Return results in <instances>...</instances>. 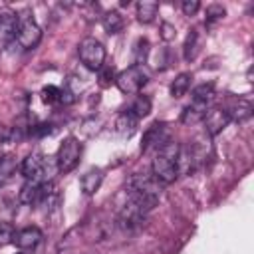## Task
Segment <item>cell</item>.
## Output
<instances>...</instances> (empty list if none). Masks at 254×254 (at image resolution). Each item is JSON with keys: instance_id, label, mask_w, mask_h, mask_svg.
Returning a JSON list of instances; mask_svg holds the SVG:
<instances>
[{"instance_id": "18", "label": "cell", "mask_w": 254, "mask_h": 254, "mask_svg": "<svg viewBox=\"0 0 254 254\" xmlns=\"http://www.w3.org/2000/svg\"><path fill=\"white\" fill-rule=\"evenodd\" d=\"M157 12H159V4L157 2H151V0L137 2V20L141 24H151L157 18Z\"/></svg>"}, {"instance_id": "24", "label": "cell", "mask_w": 254, "mask_h": 254, "mask_svg": "<svg viewBox=\"0 0 254 254\" xmlns=\"http://www.w3.org/2000/svg\"><path fill=\"white\" fill-rule=\"evenodd\" d=\"M129 111H131V113H133L137 119L147 117V115L151 113V99H149L147 95H137V97H135V101L131 103Z\"/></svg>"}, {"instance_id": "20", "label": "cell", "mask_w": 254, "mask_h": 254, "mask_svg": "<svg viewBox=\"0 0 254 254\" xmlns=\"http://www.w3.org/2000/svg\"><path fill=\"white\" fill-rule=\"evenodd\" d=\"M16 169H18V161H16L14 155L8 153V155H2L0 157V189L14 177Z\"/></svg>"}, {"instance_id": "31", "label": "cell", "mask_w": 254, "mask_h": 254, "mask_svg": "<svg viewBox=\"0 0 254 254\" xmlns=\"http://www.w3.org/2000/svg\"><path fill=\"white\" fill-rule=\"evenodd\" d=\"M16 254H24V252H22V250H20V252H16Z\"/></svg>"}, {"instance_id": "28", "label": "cell", "mask_w": 254, "mask_h": 254, "mask_svg": "<svg viewBox=\"0 0 254 254\" xmlns=\"http://www.w3.org/2000/svg\"><path fill=\"white\" fill-rule=\"evenodd\" d=\"M198 8H200L198 0H183L181 2V10L185 12V16H194L198 12Z\"/></svg>"}, {"instance_id": "12", "label": "cell", "mask_w": 254, "mask_h": 254, "mask_svg": "<svg viewBox=\"0 0 254 254\" xmlns=\"http://www.w3.org/2000/svg\"><path fill=\"white\" fill-rule=\"evenodd\" d=\"M101 183H103V171H101L99 167H91V169L85 171V173L81 175V179H79V187H81V192H83L85 196L95 194V192L99 190Z\"/></svg>"}, {"instance_id": "1", "label": "cell", "mask_w": 254, "mask_h": 254, "mask_svg": "<svg viewBox=\"0 0 254 254\" xmlns=\"http://www.w3.org/2000/svg\"><path fill=\"white\" fill-rule=\"evenodd\" d=\"M179 153L181 145L177 141L165 143L153 157L151 163V175L161 183V185H171L179 177Z\"/></svg>"}, {"instance_id": "10", "label": "cell", "mask_w": 254, "mask_h": 254, "mask_svg": "<svg viewBox=\"0 0 254 254\" xmlns=\"http://www.w3.org/2000/svg\"><path fill=\"white\" fill-rule=\"evenodd\" d=\"M202 123L206 127L208 135H218L220 131H224L228 127L230 117H228L224 107H212V109H206V113L202 117Z\"/></svg>"}, {"instance_id": "23", "label": "cell", "mask_w": 254, "mask_h": 254, "mask_svg": "<svg viewBox=\"0 0 254 254\" xmlns=\"http://www.w3.org/2000/svg\"><path fill=\"white\" fill-rule=\"evenodd\" d=\"M214 97V83H200L192 89V101L194 103H202V105H208Z\"/></svg>"}, {"instance_id": "14", "label": "cell", "mask_w": 254, "mask_h": 254, "mask_svg": "<svg viewBox=\"0 0 254 254\" xmlns=\"http://www.w3.org/2000/svg\"><path fill=\"white\" fill-rule=\"evenodd\" d=\"M224 109H226L230 121H246V119L252 115V105H250V101H248V99H242V97L232 99Z\"/></svg>"}, {"instance_id": "29", "label": "cell", "mask_w": 254, "mask_h": 254, "mask_svg": "<svg viewBox=\"0 0 254 254\" xmlns=\"http://www.w3.org/2000/svg\"><path fill=\"white\" fill-rule=\"evenodd\" d=\"M175 36H177L175 26H173V24H169V22H163V24H161V38H163L165 42H171Z\"/></svg>"}, {"instance_id": "3", "label": "cell", "mask_w": 254, "mask_h": 254, "mask_svg": "<svg viewBox=\"0 0 254 254\" xmlns=\"http://www.w3.org/2000/svg\"><path fill=\"white\" fill-rule=\"evenodd\" d=\"M20 171L24 175L26 181H34V183H50L52 181V171L54 167L50 165V161L42 155V153H30L22 163H20Z\"/></svg>"}, {"instance_id": "26", "label": "cell", "mask_w": 254, "mask_h": 254, "mask_svg": "<svg viewBox=\"0 0 254 254\" xmlns=\"http://www.w3.org/2000/svg\"><path fill=\"white\" fill-rule=\"evenodd\" d=\"M224 16H226V8L224 6L210 4V6H206V12H204V24L206 26H214L220 20H224Z\"/></svg>"}, {"instance_id": "11", "label": "cell", "mask_w": 254, "mask_h": 254, "mask_svg": "<svg viewBox=\"0 0 254 254\" xmlns=\"http://www.w3.org/2000/svg\"><path fill=\"white\" fill-rule=\"evenodd\" d=\"M42 242V230L38 226H26L20 228L14 234V244L24 252V250H34Z\"/></svg>"}, {"instance_id": "27", "label": "cell", "mask_w": 254, "mask_h": 254, "mask_svg": "<svg viewBox=\"0 0 254 254\" xmlns=\"http://www.w3.org/2000/svg\"><path fill=\"white\" fill-rule=\"evenodd\" d=\"M14 234H16V230H14L12 224L0 222V248L6 246V244H10V242H14Z\"/></svg>"}, {"instance_id": "6", "label": "cell", "mask_w": 254, "mask_h": 254, "mask_svg": "<svg viewBox=\"0 0 254 254\" xmlns=\"http://www.w3.org/2000/svg\"><path fill=\"white\" fill-rule=\"evenodd\" d=\"M79 157H81V143H79L77 137L69 135L58 147V153H56V169L60 173H69V171H73L77 167Z\"/></svg>"}, {"instance_id": "19", "label": "cell", "mask_w": 254, "mask_h": 254, "mask_svg": "<svg viewBox=\"0 0 254 254\" xmlns=\"http://www.w3.org/2000/svg\"><path fill=\"white\" fill-rule=\"evenodd\" d=\"M190 81H192V73H189V71L179 73V75L171 81V85H169L171 95H173V97H183V95H187V91L190 89Z\"/></svg>"}, {"instance_id": "7", "label": "cell", "mask_w": 254, "mask_h": 254, "mask_svg": "<svg viewBox=\"0 0 254 254\" xmlns=\"http://www.w3.org/2000/svg\"><path fill=\"white\" fill-rule=\"evenodd\" d=\"M147 83V73L139 65H129L115 75V85L121 93H139Z\"/></svg>"}, {"instance_id": "22", "label": "cell", "mask_w": 254, "mask_h": 254, "mask_svg": "<svg viewBox=\"0 0 254 254\" xmlns=\"http://www.w3.org/2000/svg\"><path fill=\"white\" fill-rule=\"evenodd\" d=\"M196 52H198V32L196 30H189V34L185 38V44H183L185 62H192L196 58Z\"/></svg>"}, {"instance_id": "21", "label": "cell", "mask_w": 254, "mask_h": 254, "mask_svg": "<svg viewBox=\"0 0 254 254\" xmlns=\"http://www.w3.org/2000/svg\"><path fill=\"white\" fill-rule=\"evenodd\" d=\"M149 54H151V44H149V40H147V38H137L135 44H133V65H139V67H141V64L147 62Z\"/></svg>"}, {"instance_id": "13", "label": "cell", "mask_w": 254, "mask_h": 254, "mask_svg": "<svg viewBox=\"0 0 254 254\" xmlns=\"http://www.w3.org/2000/svg\"><path fill=\"white\" fill-rule=\"evenodd\" d=\"M137 125H139V119L129 111V109H123L117 117H115V123H113V129L119 137H131L135 131H137Z\"/></svg>"}, {"instance_id": "8", "label": "cell", "mask_w": 254, "mask_h": 254, "mask_svg": "<svg viewBox=\"0 0 254 254\" xmlns=\"http://www.w3.org/2000/svg\"><path fill=\"white\" fill-rule=\"evenodd\" d=\"M169 129H167V123L165 121H155L151 123L145 133H143V141H141V151L147 153L149 149H161L165 143H169Z\"/></svg>"}, {"instance_id": "4", "label": "cell", "mask_w": 254, "mask_h": 254, "mask_svg": "<svg viewBox=\"0 0 254 254\" xmlns=\"http://www.w3.org/2000/svg\"><path fill=\"white\" fill-rule=\"evenodd\" d=\"M127 194H135V196H141V198L157 204V200L161 196V183L153 175L135 173L127 181Z\"/></svg>"}, {"instance_id": "17", "label": "cell", "mask_w": 254, "mask_h": 254, "mask_svg": "<svg viewBox=\"0 0 254 254\" xmlns=\"http://www.w3.org/2000/svg\"><path fill=\"white\" fill-rule=\"evenodd\" d=\"M101 26H103V30L107 34H119L123 30V26H125V20H123L119 10H107L101 16Z\"/></svg>"}, {"instance_id": "5", "label": "cell", "mask_w": 254, "mask_h": 254, "mask_svg": "<svg viewBox=\"0 0 254 254\" xmlns=\"http://www.w3.org/2000/svg\"><path fill=\"white\" fill-rule=\"evenodd\" d=\"M77 56L81 60V64L91 69V71H99L105 64V46L97 40V38H83L77 46Z\"/></svg>"}, {"instance_id": "9", "label": "cell", "mask_w": 254, "mask_h": 254, "mask_svg": "<svg viewBox=\"0 0 254 254\" xmlns=\"http://www.w3.org/2000/svg\"><path fill=\"white\" fill-rule=\"evenodd\" d=\"M18 30V14L4 8L0 10V50L14 42Z\"/></svg>"}, {"instance_id": "2", "label": "cell", "mask_w": 254, "mask_h": 254, "mask_svg": "<svg viewBox=\"0 0 254 254\" xmlns=\"http://www.w3.org/2000/svg\"><path fill=\"white\" fill-rule=\"evenodd\" d=\"M42 40V28L34 20V14L30 10H22L18 14V30L14 42L22 50H34Z\"/></svg>"}, {"instance_id": "16", "label": "cell", "mask_w": 254, "mask_h": 254, "mask_svg": "<svg viewBox=\"0 0 254 254\" xmlns=\"http://www.w3.org/2000/svg\"><path fill=\"white\" fill-rule=\"evenodd\" d=\"M206 109H208V105H202V103H194L192 101L190 105H187L183 109L181 123L183 125H196V123H200L202 117H204V113H206Z\"/></svg>"}, {"instance_id": "15", "label": "cell", "mask_w": 254, "mask_h": 254, "mask_svg": "<svg viewBox=\"0 0 254 254\" xmlns=\"http://www.w3.org/2000/svg\"><path fill=\"white\" fill-rule=\"evenodd\" d=\"M42 187H44L42 183L26 181V183L22 185L20 192H18V200H20L22 204H28V206L38 204V202H40V196H42Z\"/></svg>"}, {"instance_id": "25", "label": "cell", "mask_w": 254, "mask_h": 254, "mask_svg": "<svg viewBox=\"0 0 254 254\" xmlns=\"http://www.w3.org/2000/svg\"><path fill=\"white\" fill-rule=\"evenodd\" d=\"M42 101L48 105H62L64 103V91L56 85H46L42 89Z\"/></svg>"}, {"instance_id": "30", "label": "cell", "mask_w": 254, "mask_h": 254, "mask_svg": "<svg viewBox=\"0 0 254 254\" xmlns=\"http://www.w3.org/2000/svg\"><path fill=\"white\" fill-rule=\"evenodd\" d=\"M99 71H101V85H109L111 81H115V77H113V69H109V67L103 65Z\"/></svg>"}]
</instances>
